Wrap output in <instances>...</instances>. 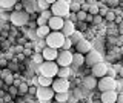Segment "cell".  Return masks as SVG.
<instances>
[{
  "label": "cell",
  "mask_w": 123,
  "mask_h": 103,
  "mask_svg": "<svg viewBox=\"0 0 123 103\" xmlns=\"http://www.w3.org/2000/svg\"><path fill=\"white\" fill-rule=\"evenodd\" d=\"M98 62H103V60H102V55H100L98 51H95L94 48H92L89 52H86V54H85V65H88V66H94V65L98 63Z\"/></svg>",
  "instance_id": "cell-10"
},
{
  "label": "cell",
  "mask_w": 123,
  "mask_h": 103,
  "mask_svg": "<svg viewBox=\"0 0 123 103\" xmlns=\"http://www.w3.org/2000/svg\"><path fill=\"white\" fill-rule=\"evenodd\" d=\"M108 72V65L105 62H98L94 66H91V75H94L95 79H102L105 77Z\"/></svg>",
  "instance_id": "cell-9"
},
{
  "label": "cell",
  "mask_w": 123,
  "mask_h": 103,
  "mask_svg": "<svg viewBox=\"0 0 123 103\" xmlns=\"http://www.w3.org/2000/svg\"><path fill=\"white\" fill-rule=\"evenodd\" d=\"M54 89L51 86H37V102L38 103H51L54 100Z\"/></svg>",
  "instance_id": "cell-3"
},
{
  "label": "cell",
  "mask_w": 123,
  "mask_h": 103,
  "mask_svg": "<svg viewBox=\"0 0 123 103\" xmlns=\"http://www.w3.org/2000/svg\"><path fill=\"white\" fill-rule=\"evenodd\" d=\"M37 92V85H29L28 86V94L29 95H36Z\"/></svg>",
  "instance_id": "cell-38"
},
{
  "label": "cell",
  "mask_w": 123,
  "mask_h": 103,
  "mask_svg": "<svg viewBox=\"0 0 123 103\" xmlns=\"http://www.w3.org/2000/svg\"><path fill=\"white\" fill-rule=\"evenodd\" d=\"M77 11H80V3L72 0V2L69 3V12H77Z\"/></svg>",
  "instance_id": "cell-31"
},
{
  "label": "cell",
  "mask_w": 123,
  "mask_h": 103,
  "mask_svg": "<svg viewBox=\"0 0 123 103\" xmlns=\"http://www.w3.org/2000/svg\"><path fill=\"white\" fill-rule=\"evenodd\" d=\"M25 37H28V39L32 40V42L38 40V39H37V34H36V29H31V28H26V36H25Z\"/></svg>",
  "instance_id": "cell-28"
},
{
  "label": "cell",
  "mask_w": 123,
  "mask_h": 103,
  "mask_svg": "<svg viewBox=\"0 0 123 103\" xmlns=\"http://www.w3.org/2000/svg\"><path fill=\"white\" fill-rule=\"evenodd\" d=\"M85 28H88V25H86V22H75V29L77 31H85Z\"/></svg>",
  "instance_id": "cell-35"
},
{
  "label": "cell",
  "mask_w": 123,
  "mask_h": 103,
  "mask_svg": "<svg viewBox=\"0 0 123 103\" xmlns=\"http://www.w3.org/2000/svg\"><path fill=\"white\" fill-rule=\"evenodd\" d=\"M92 103H102V102H100V100H94V102H92Z\"/></svg>",
  "instance_id": "cell-50"
},
{
  "label": "cell",
  "mask_w": 123,
  "mask_h": 103,
  "mask_svg": "<svg viewBox=\"0 0 123 103\" xmlns=\"http://www.w3.org/2000/svg\"><path fill=\"white\" fill-rule=\"evenodd\" d=\"M31 62H32L34 65H37V66L43 63L45 60H43V57H42V52H32V59H31Z\"/></svg>",
  "instance_id": "cell-26"
},
{
  "label": "cell",
  "mask_w": 123,
  "mask_h": 103,
  "mask_svg": "<svg viewBox=\"0 0 123 103\" xmlns=\"http://www.w3.org/2000/svg\"><path fill=\"white\" fill-rule=\"evenodd\" d=\"M74 31H75V23H74V22H71V20H66V18H65V23H63V26H62L60 32L63 34L65 37H71L72 34H74Z\"/></svg>",
  "instance_id": "cell-15"
},
{
  "label": "cell",
  "mask_w": 123,
  "mask_h": 103,
  "mask_svg": "<svg viewBox=\"0 0 123 103\" xmlns=\"http://www.w3.org/2000/svg\"><path fill=\"white\" fill-rule=\"evenodd\" d=\"M22 51H23V46H20V45L14 48V52H22Z\"/></svg>",
  "instance_id": "cell-47"
},
{
  "label": "cell",
  "mask_w": 123,
  "mask_h": 103,
  "mask_svg": "<svg viewBox=\"0 0 123 103\" xmlns=\"http://www.w3.org/2000/svg\"><path fill=\"white\" fill-rule=\"evenodd\" d=\"M52 80L51 77H45V75H37V85L38 86H51L52 85Z\"/></svg>",
  "instance_id": "cell-22"
},
{
  "label": "cell",
  "mask_w": 123,
  "mask_h": 103,
  "mask_svg": "<svg viewBox=\"0 0 123 103\" xmlns=\"http://www.w3.org/2000/svg\"><path fill=\"white\" fill-rule=\"evenodd\" d=\"M51 103H68V102H55V100H52Z\"/></svg>",
  "instance_id": "cell-49"
},
{
  "label": "cell",
  "mask_w": 123,
  "mask_h": 103,
  "mask_svg": "<svg viewBox=\"0 0 123 103\" xmlns=\"http://www.w3.org/2000/svg\"><path fill=\"white\" fill-rule=\"evenodd\" d=\"M37 9L38 11H45V9H49V5L46 0H37Z\"/></svg>",
  "instance_id": "cell-30"
},
{
  "label": "cell",
  "mask_w": 123,
  "mask_h": 103,
  "mask_svg": "<svg viewBox=\"0 0 123 103\" xmlns=\"http://www.w3.org/2000/svg\"><path fill=\"white\" fill-rule=\"evenodd\" d=\"M100 22H102V16L95 14V16H94V18H92V25H98Z\"/></svg>",
  "instance_id": "cell-40"
},
{
  "label": "cell",
  "mask_w": 123,
  "mask_h": 103,
  "mask_svg": "<svg viewBox=\"0 0 123 103\" xmlns=\"http://www.w3.org/2000/svg\"><path fill=\"white\" fill-rule=\"evenodd\" d=\"M46 2H48V5H49V6H51L52 3H55V2H57V0H46Z\"/></svg>",
  "instance_id": "cell-48"
},
{
  "label": "cell",
  "mask_w": 123,
  "mask_h": 103,
  "mask_svg": "<svg viewBox=\"0 0 123 103\" xmlns=\"http://www.w3.org/2000/svg\"><path fill=\"white\" fill-rule=\"evenodd\" d=\"M74 49H75V52H80V54H86V52H89L91 49H92V45L88 42L86 39H82L80 42H77V43L74 45ZM72 49V51H74Z\"/></svg>",
  "instance_id": "cell-12"
},
{
  "label": "cell",
  "mask_w": 123,
  "mask_h": 103,
  "mask_svg": "<svg viewBox=\"0 0 123 103\" xmlns=\"http://www.w3.org/2000/svg\"><path fill=\"white\" fill-rule=\"evenodd\" d=\"M97 82H98V79H95L94 75H88V77L83 79V86L89 91L97 89Z\"/></svg>",
  "instance_id": "cell-17"
},
{
  "label": "cell",
  "mask_w": 123,
  "mask_h": 103,
  "mask_svg": "<svg viewBox=\"0 0 123 103\" xmlns=\"http://www.w3.org/2000/svg\"><path fill=\"white\" fill-rule=\"evenodd\" d=\"M0 75H2V69H0Z\"/></svg>",
  "instance_id": "cell-51"
},
{
  "label": "cell",
  "mask_w": 123,
  "mask_h": 103,
  "mask_svg": "<svg viewBox=\"0 0 123 103\" xmlns=\"http://www.w3.org/2000/svg\"><path fill=\"white\" fill-rule=\"evenodd\" d=\"M57 55H59V49H54V48H49V46L42 49V57H43L45 62H55Z\"/></svg>",
  "instance_id": "cell-14"
},
{
  "label": "cell",
  "mask_w": 123,
  "mask_h": 103,
  "mask_svg": "<svg viewBox=\"0 0 123 103\" xmlns=\"http://www.w3.org/2000/svg\"><path fill=\"white\" fill-rule=\"evenodd\" d=\"M55 63L59 66H71L72 65V51L68 49H59V55L55 59Z\"/></svg>",
  "instance_id": "cell-7"
},
{
  "label": "cell",
  "mask_w": 123,
  "mask_h": 103,
  "mask_svg": "<svg viewBox=\"0 0 123 103\" xmlns=\"http://www.w3.org/2000/svg\"><path fill=\"white\" fill-rule=\"evenodd\" d=\"M29 18H31V16L25 9L9 12V22H11V25L15 26V28H23V26H26L28 22H29Z\"/></svg>",
  "instance_id": "cell-1"
},
{
  "label": "cell",
  "mask_w": 123,
  "mask_h": 103,
  "mask_svg": "<svg viewBox=\"0 0 123 103\" xmlns=\"http://www.w3.org/2000/svg\"><path fill=\"white\" fill-rule=\"evenodd\" d=\"M49 11H51L52 16H59L65 18L69 14V3H66L65 0H57L55 3H52L49 6Z\"/></svg>",
  "instance_id": "cell-5"
},
{
  "label": "cell",
  "mask_w": 123,
  "mask_h": 103,
  "mask_svg": "<svg viewBox=\"0 0 123 103\" xmlns=\"http://www.w3.org/2000/svg\"><path fill=\"white\" fill-rule=\"evenodd\" d=\"M65 39H66V37H65L60 31H51L45 37V42H46V46L54 48V49H60L62 45H63V42H65Z\"/></svg>",
  "instance_id": "cell-2"
},
{
  "label": "cell",
  "mask_w": 123,
  "mask_h": 103,
  "mask_svg": "<svg viewBox=\"0 0 123 103\" xmlns=\"http://www.w3.org/2000/svg\"><path fill=\"white\" fill-rule=\"evenodd\" d=\"M88 12H89V14H92V16H95V14H98V6H95V5L89 6V9H88Z\"/></svg>",
  "instance_id": "cell-39"
},
{
  "label": "cell",
  "mask_w": 123,
  "mask_h": 103,
  "mask_svg": "<svg viewBox=\"0 0 123 103\" xmlns=\"http://www.w3.org/2000/svg\"><path fill=\"white\" fill-rule=\"evenodd\" d=\"M117 91L115 89H111V91H103V92H100V98L98 100L102 103H115L117 100Z\"/></svg>",
  "instance_id": "cell-11"
},
{
  "label": "cell",
  "mask_w": 123,
  "mask_h": 103,
  "mask_svg": "<svg viewBox=\"0 0 123 103\" xmlns=\"http://www.w3.org/2000/svg\"><path fill=\"white\" fill-rule=\"evenodd\" d=\"M63 23H65V18H63V17L52 16V17L48 20V23H46V25L49 26V29H51V31H60L62 26H63Z\"/></svg>",
  "instance_id": "cell-13"
},
{
  "label": "cell",
  "mask_w": 123,
  "mask_h": 103,
  "mask_svg": "<svg viewBox=\"0 0 123 103\" xmlns=\"http://www.w3.org/2000/svg\"><path fill=\"white\" fill-rule=\"evenodd\" d=\"M17 2H20V0H0V8L3 11H12L14 5Z\"/></svg>",
  "instance_id": "cell-21"
},
{
  "label": "cell",
  "mask_w": 123,
  "mask_h": 103,
  "mask_svg": "<svg viewBox=\"0 0 123 103\" xmlns=\"http://www.w3.org/2000/svg\"><path fill=\"white\" fill-rule=\"evenodd\" d=\"M38 16H40L42 18H43V20H46V22H48L49 18L52 17V14H51V11H49V9H45V11H40V14H38Z\"/></svg>",
  "instance_id": "cell-33"
},
{
  "label": "cell",
  "mask_w": 123,
  "mask_h": 103,
  "mask_svg": "<svg viewBox=\"0 0 123 103\" xmlns=\"http://www.w3.org/2000/svg\"><path fill=\"white\" fill-rule=\"evenodd\" d=\"M109 11V8H106V6H103L102 9H98V16H102V17H105L106 16V12Z\"/></svg>",
  "instance_id": "cell-41"
},
{
  "label": "cell",
  "mask_w": 123,
  "mask_h": 103,
  "mask_svg": "<svg viewBox=\"0 0 123 103\" xmlns=\"http://www.w3.org/2000/svg\"><path fill=\"white\" fill-rule=\"evenodd\" d=\"M97 89L100 91V92H103V91L115 89V79L109 77V75H105V77L98 79V82H97Z\"/></svg>",
  "instance_id": "cell-8"
},
{
  "label": "cell",
  "mask_w": 123,
  "mask_h": 103,
  "mask_svg": "<svg viewBox=\"0 0 123 103\" xmlns=\"http://www.w3.org/2000/svg\"><path fill=\"white\" fill-rule=\"evenodd\" d=\"M23 9V5H22V2H17L14 5V8H12V11H22Z\"/></svg>",
  "instance_id": "cell-42"
},
{
  "label": "cell",
  "mask_w": 123,
  "mask_h": 103,
  "mask_svg": "<svg viewBox=\"0 0 123 103\" xmlns=\"http://www.w3.org/2000/svg\"><path fill=\"white\" fill-rule=\"evenodd\" d=\"M32 46H34V49H32L34 52H42V49L46 48V42H45V39H38V40H36V43Z\"/></svg>",
  "instance_id": "cell-23"
},
{
  "label": "cell",
  "mask_w": 123,
  "mask_h": 103,
  "mask_svg": "<svg viewBox=\"0 0 123 103\" xmlns=\"http://www.w3.org/2000/svg\"><path fill=\"white\" fill-rule=\"evenodd\" d=\"M92 18H94V16H92V14H89V12H86V18H85V22L92 25Z\"/></svg>",
  "instance_id": "cell-43"
},
{
  "label": "cell",
  "mask_w": 123,
  "mask_h": 103,
  "mask_svg": "<svg viewBox=\"0 0 123 103\" xmlns=\"http://www.w3.org/2000/svg\"><path fill=\"white\" fill-rule=\"evenodd\" d=\"M28 86H29V83L26 82V80H22V83L17 86V89H18V95H25V94H28Z\"/></svg>",
  "instance_id": "cell-25"
},
{
  "label": "cell",
  "mask_w": 123,
  "mask_h": 103,
  "mask_svg": "<svg viewBox=\"0 0 123 103\" xmlns=\"http://www.w3.org/2000/svg\"><path fill=\"white\" fill-rule=\"evenodd\" d=\"M51 32L48 25H42V26H37L36 28V34H37V39H45L48 34Z\"/></svg>",
  "instance_id": "cell-20"
},
{
  "label": "cell",
  "mask_w": 123,
  "mask_h": 103,
  "mask_svg": "<svg viewBox=\"0 0 123 103\" xmlns=\"http://www.w3.org/2000/svg\"><path fill=\"white\" fill-rule=\"evenodd\" d=\"M105 18H106L108 22H111V23H114V20H115V12H114L112 9H109V11H108V12H106Z\"/></svg>",
  "instance_id": "cell-34"
},
{
  "label": "cell",
  "mask_w": 123,
  "mask_h": 103,
  "mask_svg": "<svg viewBox=\"0 0 123 103\" xmlns=\"http://www.w3.org/2000/svg\"><path fill=\"white\" fill-rule=\"evenodd\" d=\"M20 2H22V5H23V9H25L28 14L38 11L37 9V0H20Z\"/></svg>",
  "instance_id": "cell-16"
},
{
  "label": "cell",
  "mask_w": 123,
  "mask_h": 103,
  "mask_svg": "<svg viewBox=\"0 0 123 103\" xmlns=\"http://www.w3.org/2000/svg\"><path fill=\"white\" fill-rule=\"evenodd\" d=\"M82 39H83V34L80 32V31H77V29H75V31H74V34H72V36H71V40H72V43L75 45L77 42H80Z\"/></svg>",
  "instance_id": "cell-29"
},
{
  "label": "cell",
  "mask_w": 123,
  "mask_h": 103,
  "mask_svg": "<svg viewBox=\"0 0 123 103\" xmlns=\"http://www.w3.org/2000/svg\"><path fill=\"white\" fill-rule=\"evenodd\" d=\"M57 71H59V65L55 62H43L42 65H38V74L45 77H57Z\"/></svg>",
  "instance_id": "cell-4"
},
{
  "label": "cell",
  "mask_w": 123,
  "mask_h": 103,
  "mask_svg": "<svg viewBox=\"0 0 123 103\" xmlns=\"http://www.w3.org/2000/svg\"><path fill=\"white\" fill-rule=\"evenodd\" d=\"M69 98V91L68 92H55L54 94V100L55 102H68Z\"/></svg>",
  "instance_id": "cell-24"
},
{
  "label": "cell",
  "mask_w": 123,
  "mask_h": 103,
  "mask_svg": "<svg viewBox=\"0 0 123 103\" xmlns=\"http://www.w3.org/2000/svg\"><path fill=\"white\" fill-rule=\"evenodd\" d=\"M106 75H109V77H112V79H117L118 77V75H117V69H114V68H108Z\"/></svg>",
  "instance_id": "cell-37"
},
{
  "label": "cell",
  "mask_w": 123,
  "mask_h": 103,
  "mask_svg": "<svg viewBox=\"0 0 123 103\" xmlns=\"http://www.w3.org/2000/svg\"><path fill=\"white\" fill-rule=\"evenodd\" d=\"M8 94L11 95V97H15V95H18V89H17V86H14V85H9L8 86Z\"/></svg>",
  "instance_id": "cell-32"
},
{
  "label": "cell",
  "mask_w": 123,
  "mask_h": 103,
  "mask_svg": "<svg viewBox=\"0 0 123 103\" xmlns=\"http://www.w3.org/2000/svg\"><path fill=\"white\" fill-rule=\"evenodd\" d=\"M3 82H5V85H8V86L12 85V82H14V74H12V72H11V74H8L6 77L3 79Z\"/></svg>",
  "instance_id": "cell-36"
},
{
  "label": "cell",
  "mask_w": 123,
  "mask_h": 103,
  "mask_svg": "<svg viewBox=\"0 0 123 103\" xmlns=\"http://www.w3.org/2000/svg\"><path fill=\"white\" fill-rule=\"evenodd\" d=\"M115 103H123V92L117 94V100H115Z\"/></svg>",
  "instance_id": "cell-44"
},
{
  "label": "cell",
  "mask_w": 123,
  "mask_h": 103,
  "mask_svg": "<svg viewBox=\"0 0 123 103\" xmlns=\"http://www.w3.org/2000/svg\"><path fill=\"white\" fill-rule=\"evenodd\" d=\"M71 75H72V69H71V66H59V71H57V77L69 79Z\"/></svg>",
  "instance_id": "cell-19"
},
{
  "label": "cell",
  "mask_w": 123,
  "mask_h": 103,
  "mask_svg": "<svg viewBox=\"0 0 123 103\" xmlns=\"http://www.w3.org/2000/svg\"><path fill=\"white\" fill-rule=\"evenodd\" d=\"M85 65V55L80 52H72V65L74 68H82Z\"/></svg>",
  "instance_id": "cell-18"
},
{
  "label": "cell",
  "mask_w": 123,
  "mask_h": 103,
  "mask_svg": "<svg viewBox=\"0 0 123 103\" xmlns=\"http://www.w3.org/2000/svg\"><path fill=\"white\" fill-rule=\"evenodd\" d=\"M117 75L123 79V66H118V68H117Z\"/></svg>",
  "instance_id": "cell-45"
},
{
  "label": "cell",
  "mask_w": 123,
  "mask_h": 103,
  "mask_svg": "<svg viewBox=\"0 0 123 103\" xmlns=\"http://www.w3.org/2000/svg\"><path fill=\"white\" fill-rule=\"evenodd\" d=\"M72 48H74V43H72V40H71V37H66L63 42V45H62V48L60 49H68V51H72Z\"/></svg>",
  "instance_id": "cell-27"
},
{
  "label": "cell",
  "mask_w": 123,
  "mask_h": 103,
  "mask_svg": "<svg viewBox=\"0 0 123 103\" xmlns=\"http://www.w3.org/2000/svg\"><path fill=\"white\" fill-rule=\"evenodd\" d=\"M51 88L54 89V92H68L69 88H71V83H69V80H68V79L54 77Z\"/></svg>",
  "instance_id": "cell-6"
},
{
  "label": "cell",
  "mask_w": 123,
  "mask_h": 103,
  "mask_svg": "<svg viewBox=\"0 0 123 103\" xmlns=\"http://www.w3.org/2000/svg\"><path fill=\"white\" fill-rule=\"evenodd\" d=\"M6 65H8V60L0 59V68H6Z\"/></svg>",
  "instance_id": "cell-46"
}]
</instances>
